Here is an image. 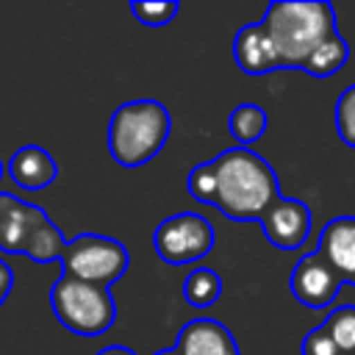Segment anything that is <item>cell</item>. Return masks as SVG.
<instances>
[{
  "label": "cell",
  "instance_id": "cell-25",
  "mask_svg": "<svg viewBox=\"0 0 355 355\" xmlns=\"http://www.w3.org/2000/svg\"><path fill=\"white\" fill-rule=\"evenodd\" d=\"M3 175H6V166H3V161H0V180H3Z\"/></svg>",
  "mask_w": 355,
  "mask_h": 355
},
{
  "label": "cell",
  "instance_id": "cell-11",
  "mask_svg": "<svg viewBox=\"0 0 355 355\" xmlns=\"http://www.w3.org/2000/svg\"><path fill=\"white\" fill-rule=\"evenodd\" d=\"M175 349L180 355H239L233 333L216 319H191L180 327Z\"/></svg>",
  "mask_w": 355,
  "mask_h": 355
},
{
  "label": "cell",
  "instance_id": "cell-2",
  "mask_svg": "<svg viewBox=\"0 0 355 355\" xmlns=\"http://www.w3.org/2000/svg\"><path fill=\"white\" fill-rule=\"evenodd\" d=\"M258 25L277 69H302L313 50L338 33L336 11L324 0H275Z\"/></svg>",
  "mask_w": 355,
  "mask_h": 355
},
{
  "label": "cell",
  "instance_id": "cell-17",
  "mask_svg": "<svg viewBox=\"0 0 355 355\" xmlns=\"http://www.w3.org/2000/svg\"><path fill=\"white\" fill-rule=\"evenodd\" d=\"M341 355H355V305H338L322 322Z\"/></svg>",
  "mask_w": 355,
  "mask_h": 355
},
{
  "label": "cell",
  "instance_id": "cell-6",
  "mask_svg": "<svg viewBox=\"0 0 355 355\" xmlns=\"http://www.w3.org/2000/svg\"><path fill=\"white\" fill-rule=\"evenodd\" d=\"M214 239H216L214 227L205 216L194 211H180L158 222L153 233V247L164 263L183 266V263L205 258L214 250Z\"/></svg>",
  "mask_w": 355,
  "mask_h": 355
},
{
  "label": "cell",
  "instance_id": "cell-16",
  "mask_svg": "<svg viewBox=\"0 0 355 355\" xmlns=\"http://www.w3.org/2000/svg\"><path fill=\"white\" fill-rule=\"evenodd\" d=\"M347 58H349L347 42H344L341 33H336V36H330L324 44H319V47L313 50V55L305 61L302 72H308V75H313V78H330V75H336V72L344 67Z\"/></svg>",
  "mask_w": 355,
  "mask_h": 355
},
{
  "label": "cell",
  "instance_id": "cell-20",
  "mask_svg": "<svg viewBox=\"0 0 355 355\" xmlns=\"http://www.w3.org/2000/svg\"><path fill=\"white\" fill-rule=\"evenodd\" d=\"M336 130L344 144L355 147V83L344 89L336 100Z\"/></svg>",
  "mask_w": 355,
  "mask_h": 355
},
{
  "label": "cell",
  "instance_id": "cell-9",
  "mask_svg": "<svg viewBox=\"0 0 355 355\" xmlns=\"http://www.w3.org/2000/svg\"><path fill=\"white\" fill-rule=\"evenodd\" d=\"M47 222L50 216L39 205L22 202L14 194L0 191V250L3 252L25 255L33 233Z\"/></svg>",
  "mask_w": 355,
  "mask_h": 355
},
{
  "label": "cell",
  "instance_id": "cell-18",
  "mask_svg": "<svg viewBox=\"0 0 355 355\" xmlns=\"http://www.w3.org/2000/svg\"><path fill=\"white\" fill-rule=\"evenodd\" d=\"M64 247H67V241H64L61 230H58L53 222H47L44 227H39V230L33 233V239H31L25 255H28L31 261H36V263H50V261H58V258H61Z\"/></svg>",
  "mask_w": 355,
  "mask_h": 355
},
{
  "label": "cell",
  "instance_id": "cell-3",
  "mask_svg": "<svg viewBox=\"0 0 355 355\" xmlns=\"http://www.w3.org/2000/svg\"><path fill=\"white\" fill-rule=\"evenodd\" d=\"M169 111L164 103L141 97L122 103L108 119V153L119 166H144L169 139Z\"/></svg>",
  "mask_w": 355,
  "mask_h": 355
},
{
  "label": "cell",
  "instance_id": "cell-13",
  "mask_svg": "<svg viewBox=\"0 0 355 355\" xmlns=\"http://www.w3.org/2000/svg\"><path fill=\"white\" fill-rule=\"evenodd\" d=\"M233 55H236V64L241 72L247 75H266V72H275V55H272V47L261 31V25H244L239 28L236 39H233Z\"/></svg>",
  "mask_w": 355,
  "mask_h": 355
},
{
  "label": "cell",
  "instance_id": "cell-12",
  "mask_svg": "<svg viewBox=\"0 0 355 355\" xmlns=\"http://www.w3.org/2000/svg\"><path fill=\"white\" fill-rule=\"evenodd\" d=\"M8 175L11 180L19 186V189H28V191H39L44 186H50L55 178H58V164L55 158L39 147V144H25L19 147L11 161H8Z\"/></svg>",
  "mask_w": 355,
  "mask_h": 355
},
{
  "label": "cell",
  "instance_id": "cell-5",
  "mask_svg": "<svg viewBox=\"0 0 355 355\" xmlns=\"http://www.w3.org/2000/svg\"><path fill=\"white\" fill-rule=\"evenodd\" d=\"M58 261H61V275H69L75 280L108 288L114 280H119L125 275L130 255L111 236L80 233V236L67 241Z\"/></svg>",
  "mask_w": 355,
  "mask_h": 355
},
{
  "label": "cell",
  "instance_id": "cell-1",
  "mask_svg": "<svg viewBox=\"0 0 355 355\" xmlns=\"http://www.w3.org/2000/svg\"><path fill=\"white\" fill-rule=\"evenodd\" d=\"M211 164V200L216 211H222L227 219L250 222L261 219L263 211L280 200L277 175L269 166L266 158H261L250 147H230L219 153Z\"/></svg>",
  "mask_w": 355,
  "mask_h": 355
},
{
  "label": "cell",
  "instance_id": "cell-7",
  "mask_svg": "<svg viewBox=\"0 0 355 355\" xmlns=\"http://www.w3.org/2000/svg\"><path fill=\"white\" fill-rule=\"evenodd\" d=\"M266 241L277 250H297L311 233V208L302 200L280 197L258 219Z\"/></svg>",
  "mask_w": 355,
  "mask_h": 355
},
{
  "label": "cell",
  "instance_id": "cell-15",
  "mask_svg": "<svg viewBox=\"0 0 355 355\" xmlns=\"http://www.w3.org/2000/svg\"><path fill=\"white\" fill-rule=\"evenodd\" d=\"M219 294H222V277L214 269L197 266L183 280V300L191 308H208L219 300Z\"/></svg>",
  "mask_w": 355,
  "mask_h": 355
},
{
  "label": "cell",
  "instance_id": "cell-19",
  "mask_svg": "<svg viewBox=\"0 0 355 355\" xmlns=\"http://www.w3.org/2000/svg\"><path fill=\"white\" fill-rule=\"evenodd\" d=\"M180 6L175 0H155V3H130V14L147 28H164L175 19Z\"/></svg>",
  "mask_w": 355,
  "mask_h": 355
},
{
  "label": "cell",
  "instance_id": "cell-8",
  "mask_svg": "<svg viewBox=\"0 0 355 355\" xmlns=\"http://www.w3.org/2000/svg\"><path fill=\"white\" fill-rule=\"evenodd\" d=\"M341 275L313 250L302 255L291 272V294L308 308H324L341 288Z\"/></svg>",
  "mask_w": 355,
  "mask_h": 355
},
{
  "label": "cell",
  "instance_id": "cell-23",
  "mask_svg": "<svg viewBox=\"0 0 355 355\" xmlns=\"http://www.w3.org/2000/svg\"><path fill=\"white\" fill-rule=\"evenodd\" d=\"M97 355H136V352L128 349V347H122V344H111V347H103Z\"/></svg>",
  "mask_w": 355,
  "mask_h": 355
},
{
  "label": "cell",
  "instance_id": "cell-4",
  "mask_svg": "<svg viewBox=\"0 0 355 355\" xmlns=\"http://www.w3.org/2000/svg\"><path fill=\"white\" fill-rule=\"evenodd\" d=\"M50 305L55 319L75 336L94 338L103 336L116 322V302L111 288L75 280L69 275H58L50 288Z\"/></svg>",
  "mask_w": 355,
  "mask_h": 355
},
{
  "label": "cell",
  "instance_id": "cell-10",
  "mask_svg": "<svg viewBox=\"0 0 355 355\" xmlns=\"http://www.w3.org/2000/svg\"><path fill=\"white\" fill-rule=\"evenodd\" d=\"M316 252L341 275L344 283L355 286V216L330 219L319 233Z\"/></svg>",
  "mask_w": 355,
  "mask_h": 355
},
{
  "label": "cell",
  "instance_id": "cell-22",
  "mask_svg": "<svg viewBox=\"0 0 355 355\" xmlns=\"http://www.w3.org/2000/svg\"><path fill=\"white\" fill-rule=\"evenodd\" d=\"M11 288H14V272H11V266L0 258V305L8 300Z\"/></svg>",
  "mask_w": 355,
  "mask_h": 355
},
{
  "label": "cell",
  "instance_id": "cell-14",
  "mask_svg": "<svg viewBox=\"0 0 355 355\" xmlns=\"http://www.w3.org/2000/svg\"><path fill=\"white\" fill-rule=\"evenodd\" d=\"M266 125H269V116L261 105L255 103H241L230 111V119H227V128L233 133V139L239 141V147H250L252 141H258L263 133H266Z\"/></svg>",
  "mask_w": 355,
  "mask_h": 355
},
{
  "label": "cell",
  "instance_id": "cell-21",
  "mask_svg": "<svg viewBox=\"0 0 355 355\" xmlns=\"http://www.w3.org/2000/svg\"><path fill=\"white\" fill-rule=\"evenodd\" d=\"M302 355H341V349L336 347V341L330 338L324 324H319L302 338Z\"/></svg>",
  "mask_w": 355,
  "mask_h": 355
},
{
  "label": "cell",
  "instance_id": "cell-24",
  "mask_svg": "<svg viewBox=\"0 0 355 355\" xmlns=\"http://www.w3.org/2000/svg\"><path fill=\"white\" fill-rule=\"evenodd\" d=\"M155 355H180V352H178V349H175V347H166V349H158V352H155Z\"/></svg>",
  "mask_w": 355,
  "mask_h": 355
}]
</instances>
